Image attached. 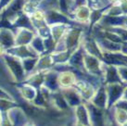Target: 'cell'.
I'll return each instance as SVG.
<instances>
[{"mask_svg": "<svg viewBox=\"0 0 127 126\" xmlns=\"http://www.w3.org/2000/svg\"><path fill=\"white\" fill-rule=\"evenodd\" d=\"M124 76L126 77V79H127V70L126 71H124Z\"/></svg>", "mask_w": 127, "mask_h": 126, "instance_id": "4", "label": "cell"}, {"mask_svg": "<svg viewBox=\"0 0 127 126\" xmlns=\"http://www.w3.org/2000/svg\"><path fill=\"white\" fill-rule=\"evenodd\" d=\"M111 88H112V89H111V91H110V94H111V99H110V101H114V100L121 94L123 88L120 87V86H113V87H111Z\"/></svg>", "mask_w": 127, "mask_h": 126, "instance_id": "1", "label": "cell"}, {"mask_svg": "<svg viewBox=\"0 0 127 126\" xmlns=\"http://www.w3.org/2000/svg\"><path fill=\"white\" fill-rule=\"evenodd\" d=\"M117 73L115 72V70L113 69H109L108 71V81L109 82H115V80H117Z\"/></svg>", "mask_w": 127, "mask_h": 126, "instance_id": "3", "label": "cell"}, {"mask_svg": "<svg viewBox=\"0 0 127 126\" xmlns=\"http://www.w3.org/2000/svg\"><path fill=\"white\" fill-rule=\"evenodd\" d=\"M104 101H105V94H104V91L103 89H101L99 91V94L97 95V97L95 99V102L96 104H98L99 106H103L104 105Z\"/></svg>", "mask_w": 127, "mask_h": 126, "instance_id": "2", "label": "cell"}]
</instances>
